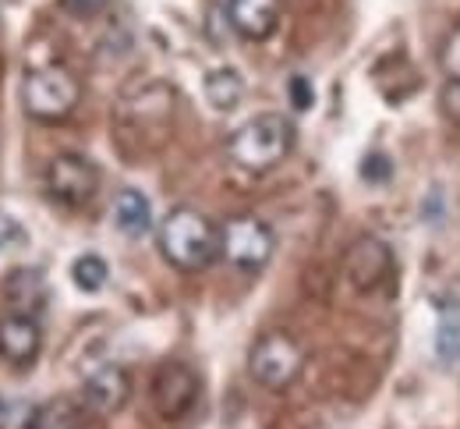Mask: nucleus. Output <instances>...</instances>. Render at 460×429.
<instances>
[{"label": "nucleus", "mask_w": 460, "mask_h": 429, "mask_svg": "<svg viewBox=\"0 0 460 429\" xmlns=\"http://www.w3.org/2000/svg\"><path fill=\"white\" fill-rule=\"evenodd\" d=\"M160 255L181 273H199L220 259V228L195 206H177L156 231Z\"/></svg>", "instance_id": "nucleus-1"}, {"label": "nucleus", "mask_w": 460, "mask_h": 429, "mask_svg": "<svg viewBox=\"0 0 460 429\" xmlns=\"http://www.w3.org/2000/svg\"><path fill=\"white\" fill-rule=\"evenodd\" d=\"M294 121L288 114H255L252 121H244L237 131H230L227 156L234 167L248 171V174H266L273 167H280L294 149Z\"/></svg>", "instance_id": "nucleus-2"}, {"label": "nucleus", "mask_w": 460, "mask_h": 429, "mask_svg": "<svg viewBox=\"0 0 460 429\" xmlns=\"http://www.w3.org/2000/svg\"><path fill=\"white\" fill-rule=\"evenodd\" d=\"M82 100V82L71 67L64 64H43V67H32L25 78H22V111L32 118V121L54 124L64 121L75 114Z\"/></svg>", "instance_id": "nucleus-3"}, {"label": "nucleus", "mask_w": 460, "mask_h": 429, "mask_svg": "<svg viewBox=\"0 0 460 429\" xmlns=\"http://www.w3.org/2000/svg\"><path fill=\"white\" fill-rule=\"evenodd\" d=\"M273 228L255 213H237L220 224V259H227L234 270L259 273L273 259Z\"/></svg>", "instance_id": "nucleus-4"}, {"label": "nucleus", "mask_w": 460, "mask_h": 429, "mask_svg": "<svg viewBox=\"0 0 460 429\" xmlns=\"http://www.w3.org/2000/svg\"><path fill=\"white\" fill-rule=\"evenodd\" d=\"M301 369H305V352H301V344L290 334H284V330L262 334L252 344V352H248V372H252V380L259 387H266V390H277V394L294 387V380L301 376Z\"/></svg>", "instance_id": "nucleus-5"}, {"label": "nucleus", "mask_w": 460, "mask_h": 429, "mask_svg": "<svg viewBox=\"0 0 460 429\" xmlns=\"http://www.w3.org/2000/svg\"><path fill=\"white\" fill-rule=\"evenodd\" d=\"M43 184H47V195L58 206L82 210L100 192V167L89 156H82V153H60V156L50 160V167L43 174Z\"/></svg>", "instance_id": "nucleus-6"}, {"label": "nucleus", "mask_w": 460, "mask_h": 429, "mask_svg": "<svg viewBox=\"0 0 460 429\" xmlns=\"http://www.w3.org/2000/svg\"><path fill=\"white\" fill-rule=\"evenodd\" d=\"M199 390H202V383H199L195 369L184 366V362H167V366L156 369L149 398H153V408L160 412V419L177 423V419H184L195 408Z\"/></svg>", "instance_id": "nucleus-7"}, {"label": "nucleus", "mask_w": 460, "mask_h": 429, "mask_svg": "<svg viewBox=\"0 0 460 429\" xmlns=\"http://www.w3.org/2000/svg\"><path fill=\"white\" fill-rule=\"evenodd\" d=\"M43 348V326L32 312H7L0 319V359L11 366L25 369L40 359Z\"/></svg>", "instance_id": "nucleus-8"}, {"label": "nucleus", "mask_w": 460, "mask_h": 429, "mask_svg": "<svg viewBox=\"0 0 460 429\" xmlns=\"http://www.w3.org/2000/svg\"><path fill=\"white\" fill-rule=\"evenodd\" d=\"M131 398V376L120 366H100L82 383V405L93 416H117Z\"/></svg>", "instance_id": "nucleus-9"}, {"label": "nucleus", "mask_w": 460, "mask_h": 429, "mask_svg": "<svg viewBox=\"0 0 460 429\" xmlns=\"http://www.w3.org/2000/svg\"><path fill=\"white\" fill-rule=\"evenodd\" d=\"M284 0H227V18L244 40H270L280 22Z\"/></svg>", "instance_id": "nucleus-10"}, {"label": "nucleus", "mask_w": 460, "mask_h": 429, "mask_svg": "<svg viewBox=\"0 0 460 429\" xmlns=\"http://www.w3.org/2000/svg\"><path fill=\"white\" fill-rule=\"evenodd\" d=\"M386 270H390V248L383 246V242H376V238H361L358 246L347 252V277L361 291L383 284Z\"/></svg>", "instance_id": "nucleus-11"}, {"label": "nucleus", "mask_w": 460, "mask_h": 429, "mask_svg": "<svg viewBox=\"0 0 460 429\" xmlns=\"http://www.w3.org/2000/svg\"><path fill=\"white\" fill-rule=\"evenodd\" d=\"M114 224H117V231L128 235V238L149 235V228H153V210H149V199H146L138 188H120V192H117Z\"/></svg>", "instance_id": "nucleus-12"}, {"label": "nucleus", "mask_w": 460, "mask_h": 429, "mask_svg": "<svg viewBox=\"0 0 460 429\" xmlns=\"http://www.w3.org/2000/svg\"><path fill=\"white\" fill-rule=\"evenodd\" d=\"M206 100L209 107H217L220 114L237 111V103L244 100V78L234 67H217L206 75Z\"/></svg>", "instance_id": "nucleus-13"}, {"label": "nucleus", "mask_w": 460, "mask_h": 429, "mask_svg": "<svg viewBox=\"0 0 460 429\" xmlns=\"http://www.w3.org/2000/svg\"><path fill=\"white\" fill-rule=\"evenodd\" d=\"M71 281H75L78 291L96 295V291L107 288V281H111V266H107L103 255H96V252H82V255L71 263Z\"/></svg>", "instance_id": "nucleus-14"}, {"label": "nucleus", "mask_w": 460, "mask_h": 429, "mask_svg": "<svg viewBox=\"0 0 460 429\" xmlns=\"http://www.w3.org/2000/svg\"><path fill=\"white\" fill-rule=\"evenodd\" d=\"M457 352H460V312L450 308L439 319V355L443 359H457Z\"/></svg>", "instance_id": "nucleus-15"}, {"label": "nucleus", "mask_w": 460, "mask_h": 429, "mask_svg": "<svg viewBox=\"0 0 460 429\" xmlns=\"http://www.w3.org/2000/svg\"><path fill=\"white\" fill-rule=\"evenodd\" d=\"M439 111L447 114L450 124H460V78H447V85L439 93Z\"/></svg>", "instance_id": "nucleus-16"}, {"label": "nucleus", "mask_w": 460, "mask_h": 429, "mask_svg": "<svg viewBox=\"0 0 460 429\" xmlns=\"http://www.w3.org/2000/svg\"><path fill=\"white\" fill-rule=\"evenodd\" d=\"M439 64L447 71V78H460V25L447 36L443 43V54H439Z\"/></svg>", "instance_id": "nucleus-17"}, {"label": "nucleus", "mask_w": 460, "mask_h": 429, "mask_svg": "<svg viewBox=\"0 0 460 429\" xmlns=\"http://www.w3.org/2000/svg\"><path fill=\"white\" fill-rule=\"evenodd\" d=\"M288 85H290V107H294V111H308V107H312V100H315L312 82H308L305 75H294Z\"/></svg>", "instance_id": "nucleus-18"}, {"label": "nucleus", "mask_w": 460, "mask_h": 429, "mask_svg": "<svg viewBox=\"0 0 460 429\" xmlns=\"http://www.w3.org/2000/svg\"><path fill=\"white\" fill-rule=\"evenodd\" d=\"M22 242H25V231H22V224H18L14 217L0 213V248L22 246Z\"/></svg>", "instance_id": "nucleus-19"}, {"label": "nucleus", "mask_w": 460, "mask_h": 429, "mask_svg": "<svg viewBox=\"0 0 460 429\" xmlns=\"http://www.w3.org/2000/svg\"><path fill=\"white\" fill-rule=\"evenodd\" d=\"M107 4H111V0H64V7H67L71 14H78V18H93V14H100Z\"/></svg>", "instance_id": "nucleus-20"}, {"label": "nucleus", "mask_w": 460, "mask_h": 429, "mask_svg": "<svg viewBox=\"0 0 460 429\" xmlns=\"http://www.w3.org/2000/svg\"><path fill=\"white\" fill-rule=\"evenodd\" d=\"M0 416H4V398H0Z\"/></svg>", "instance_id": "nucleus-21"}]
</instances>
